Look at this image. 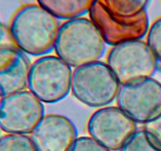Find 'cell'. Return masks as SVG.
Here are the masks:
<instances>
[{
	"instance_id": "7a4b0ae2",
	"label": "cell",
	"mask_w": 161,
	"mask_h": 151,
	"mask_svg": "<svg viewBox=\"0 0 161 151\" xmlns=\"http://www.w3.org/2000/svg\"><path fill=\"white\" fill-rule=\"evenodd\" d=\"M105 44L92 20L80 17L60 25L53 50L58 58L75 69L99 61L105 53Z\"/></svg>"
},
{
	"instance_id": "30bf717a",
	"label": "cell",
	"mask_w": 161,
	"mask_h": 151,
	"mask_svg": "<svg viewBox=\"0 0 161 151\" xmlns=\"http://www.w3.org/2000/svg\"><path fill=\"white\" fill-rule=\"evenodd\" d=\"M29 135L36 151H69L78 131L66 116L45 114Z\"/></svg>"
},
{
	"instance_id": "ba28073f",
	"label": "cell",
	"mask_w": 161,
	"mask_h": 151,
	"mask_svg": "<svg viewBox=\"0 0 161 151\" xmlns=\"http://www.w3.org/2000/svg\"><path fill=\"white\" fill-rule=\"evenodd\" d=\"M116 105L137 124L161 113V83L153 77L120 85Z\"/></svg>"
},
{
	"instance_id": "9a60e30c",
	"label": "cell",
	"mask_w": 161,
	"mask_h": 151,
	"mask_svg": "<svg viewBox=\"0 0 161 151\" xmlns=\"http://www.w3.org/2000/svg\"><path fill=\"white\" fill-rule=\"evenodd\" d=\"M119 151H161V149L153 144L143 129H141L137 130Z\"/></svg>"
},
{
	"instance_id": "d6986e66",
	"label": "cell",
	"mask_w": 161,
	"mask_h": 151,
	"mask_svg": "<svg viewBox=\"0 0 161 151\" xmlns=\"http://www.w3.org/2000/svg\"><path fill=\"white\" fill-rule=\"evenodd\" d=\"M2 34H3V30H2V26H1V24H0V39H1V37H2Z\"/></svg>"
},
{
	"instance_id": "ffe728a7",
	"label": "cell",
	"mask_w": 161,
	"mask_h": 151,
	"mask_svg": "<svg viewBox=\"0 0 161 151\" xmlns=\"http://www.w3.org/2000/svg\"><path fill=\"white\" fill-rule=\"evenodd\" d=\"M3 96L2 95L1 93H0V102H1V100H2V98H3Z\"/></svg>"
},
{
	"instance_id": "9c48e42d",
	"label": "cell",
	"mask_w": 161,
	"mask_h": 151,
	"mask_svg": "<svg viewBox=\"0 0 161 151\" xmlns=\"http://www.w3.org/2000/svg\"><path fill=\"white\" fill-rule=\"evenodd\" d=\"M137 130V123L118 106L99 108L87 122L89 136L110 151H119Z\"/></svg>"
},
{
	"instance_id": "e0dca14e",
	"label": "cell",
	"mask_w": 161,
	"mask_h": 151,
	"mask_svg": "<svg viewBox=\"0 0 161 151\" xmlns=\"http://www.w3.org/2000/svg\"><path fill=\"white\" fill-rule=\"evenodd\" d=\"M69 151H110L91 136L78 137Z\"/></svg>"
},
{
	"instance_id": "4fadbf2b",
	"label": "cell",
	"mask_w": 161,
	"mask_h": 151,
	"mask_svg": "<svg viewBox=\"0 0 161 151\" xmlns=\"http://www.w3.org/2000/svg\"><path fill=\"white\" fill-rule=\"evenodd\" d=\"M108 7L124 17H134L146 11L149 0H104Z\"/></svg>"
},
{
	"instance_id": "8992f818",
	"label": "cell",
	"mask_w": 161,
	"mask_h": 151,
	"mask_svg": "<svg viewBox=\"0 0 161 151\" xmlns=\"http://www.w3.org/2000/svg\"><path fill=\"white\" fill-rule=\"evenodd\" d=\"M88 15L105 43L111 47L126 41L142 39L149 28L146 11L134 17H124L112 11L104 0H94Z\"/></svg>"
},
{
	"instance_id": "2e32d148",
	"label": "cell",
	"mask_w": 161,
	"mask_h": 151,
	"mask_svg": "<svg viewBox=\"0 0 161 151\" xmlns=\"http://www.w3.org/2000/svg\"><path fill=\"white\" fill-rule=\"evenodd\" d=\"M146 42L155 54L157 61L161 62V16L149 25L146 34Z\"/></svg>"
},
{
	"instance_id": "5b68a950",
	"label": "cell",
	"mask_w": 161,
	"mask_h": 151,
	"mask_svg": "<svg viewBox=\"0 0 161 151\" xmlns=\"http://www.w3.org/2000/svg\"><path fill=\"white\" fill-rule=\"evenodd\" d=\"M157 62L150 47L143 39L113 46L106 58V64L120 85L152 77Z\"/></svg>"
},
{
	"instance_id": "6da1fadb",
	"label": "cell",
	"mask_w": 161,
	"mask_h": 151,
	"mask_svg": "<svg viewBox=\"0 0 161 151\" xmlns=\"http://www.w3.org/2000/svg\"><path fill=\"white\" fill-rule=\"evenodd\" d=\"M58 19L36 3L22 5L11 16L8 32L13 44L27 55L43 56L53 49Z\"/></svg>"
},
{
	"instance_id": "7c38bea8",
	"label": "cell",
	"mask_w": 161,
	"mask_h": 151,
	"mask_svg": "<svg viewBox=\"0 0 161 151\" xmlns=\"http://www.w3.org/2000/svg\"><path fill=\"white\" fill-rule=\"evenodd\" d=\"M59 20H69L88 14L94 0H36Z\"/></svg>"
},
{
	"instance_id": "8fae6325",
	"label": "cell",
	"mask_w": 161,
	"mask_h": 151,
	"mask_svg": "<svg viewBox=\"0 0 161 151\" xmlns=\"http://www.w3.org/2000/svg\"><path fill=\"white\" fill-rule=\"evenodd\" d=\"M31 62L14 44L0 43V93L3 96L27 89Z\"/></svg>"
},
{
	"instance_id": "ac0fdd59",
	"label": "cell",
	"mask_w": 161,
	"mask_h": 151,
	"mask_svg": "<svg viewBox=\"0 0 161 151\" xmlns=\"http://www.w3.org/2000/svg\"><path fill=\"white\" fill-rule=\"evenodd\" d=\"M142 129L154 145L161 149V113L142 124Z\"/></svg>"
},
{
	"instance_id": "277c9868",
	"label": "cell",
	"mask_w": 161,
	"mask_h": 151,
	"mask_svg": "<svg viewBox=\"0 0 161 151\" xmlns=\"http://www.w3.org/2000/svg\"><path fill=\"white\" fill-rule=\"evenodd\" d=\"M72 67L57 55H43L31 63L28 87L42 103H56L71 91Z\"/></svg>"
},
{
	"instance_id": "44dd1931",
	"label": "cell",
	"mask_w": 161,
	"mask_h": 151,
	"mask_svg": "<svg viewBox=\"0 0 161 151\" xmlns=\"http://www.w3.org/2000/svg\"><path fill=\"white\" fill-rule=\"evenodd\" d=\"M1 137H2V136H0V138H1Z\"/></svg>"
},
{
	"instance_id": "5bb4252c",
	"label": "cell",
	"mask_w": 161,
	"mask_h": 151,
	"mask_svg": "<svg viewBox=\"0 0 161 151\" xmlns=\"http://www.w3.org/2000/svg\"><path fill=\"white\" fill-rule=\"evenodd\" d=\"M0 151H36L28 135L6 134L0 138Z\"/></svg>"
},
{
	"instance_id": "52a82bcc",
	"label": "cell",
	"mask_w": 161,
	"mask_h": 151,
	"mask_svg": "<svg viewBox=\"0 0 161 151\" xmlns=\"http://www.w3.org/2000/svg\"><path fill=\"white\" fill-rule=\"evenodd\" d=\"M44 115L43 103L29 90L7 94L0 102V131L29 135Z\"/></svg>"
},
{
	"instance_id": "3957f363",
	"label": "cell",
	"mask_w": 161,
	"mask_h": 151,
	"mask_svg": "<svg viewBox=\"0 0 161 151\" xmlns=\"http://www.w3.org/2000/svg\"><path fill=\"white\" fill-rule=\"evenodd\" d=\"M120 84L106 62L94 61L75 68L71 92L81 103L93 107L108 106L116 100Z\"/></svg>"
}]
</instances>
